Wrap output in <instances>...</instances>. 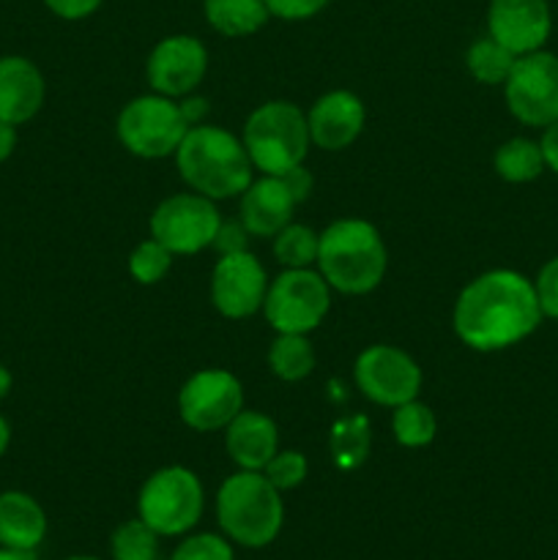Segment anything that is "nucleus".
Returning a JSON list of instances; mask_svg holds the SVG:
<instances>
[{
	"mask_svg": "<svg viewBox=\"0 0 558 560\" xmlns=\"http://www.w3.org/2000/svg\"><path fill=\"white\" fill-rule=\"evenodd\" d=\"M224 448L241 470H263L279 452L277 421L257 410H241L224 427Z\"/></svg>",
	"mask_w": 558,
	"mask_h": 560,
	"instance_id": "nucleus-19",
	"label": "nucleus"
},
{
	"mask_svg": "<svg viewBox=\"0 0 558 560\" xmlns=\"http://www.w3.org/2000/svg\"><path fill=\"white\" fill-rule=\"evenodd\" d=\"M306 470H310V465H306L304 454L277 452L271 459H268V465L260 470V474L266 476L279 492H288V490H295V487L306 479Z\"/></svg>",
	"mask_w": 558,
	"mask_h": 560,
	"instance_id": "nucleus-30",
	"label": "nucleus"
},
{
	"mask_svg": "<svg viewBox=\"0 0 558 560\" xmlns=\"http://www.w3.org/2000/svg\"><path fill=\"white\" fill-rule=\"evenodd\" d=\"M181 109H184V118L189 120V126H200L202 115H206V98L200 96H191L186 102H181Z\"/></svg>",
	"mask_w": 558,
	"mask_h": 560,
	"instance_id": "nucleus-38",
	"label": "nucleus"
},
{
	"mask_svg": "<svg viewBox=\"0 0 558 560\" xmlns=\"http://www.w3.org/2000/svg\"><path fill=\"white\" fill-rule=\"evenodd\" d=\"M539 145H542V156H545L547 170H553V173L558 175V120L556 124L545 126V135H542Z\"/></svg>",
	"mask_w": 558,
	"mask_h": 560,
	"instance_id": "nucleus-37",
	"label": "nucleus"
},
{
	"mask_svg": "<svg viewBox=\"0 0 558 560\" xmlns=\"http://www.w3.org/2000/svg\"><path fill=\"white\" fill-rule=\"evenodd\" d=\"M202 11L208 25L228 38L252 36L271 20L266 0H206Z\"/></svg>",
	"mask_w": 558,
	"mask_h": 560,
	"instance_id": "nucleus-21",
	"label": "nucleus"
},
{
	"mask_svg": "<svg viewBox=\"0 0 558 560\" xmlns=\"http://www.w3.org/2000/svg\"><path fill=\"white\" fill-rule=\"evenodd\" d=\"M507 107L520 124L545 126L558 120V55L536 49L520 55L512 66V74L503 82Z\"/></svg>",
	"mask_w": 558,
	"mask_h": 560,
	"instance_id": "nucleus-9",
	"label": "nucleus"
},
{
	"mask_svg": "<svg viewBox=\"0 0 558 560\" xmlns=\"http://www.w3.org/2000/svg\"><path fill=\"white\" fill-rule=\"evenodd\" d=\"M364 102L350 91L326 93L306 113L310 140L323 151H345V148H350L364 131Z\"/></svg>",
	"mask_w": 558,
	"mask_h": 560,
	"instance_id": "nucleus-16",
	"label": "nucleus"
},
{
	"mask_svg": "<svg viewBox=\"0 0 558 560\" xmlns=\"http://www.w3.org/2000/svg\"><path fill=\"white\" fill-rule=\"evenodd\" d=\"M244 410V388L228 370H200L181 386L178 413L189 430H224Z\"/></svg>",
	"mask_w": 558,
	"mask_h": 560,
	"instance_id": "nucleus-11",
	"label": "nucleus"
},
{
	"mask_svg": "<svg viewBox=\"0 0 558 560\" xmlns=\"http://www.w3.org/2000/svg\"><path fill=\"white\" fill-rule=\"evenodd\" d=\"M268 293L266 268L249 252L222 255L211 273V301L230 320H246L263 310Z\"/></svg>",
	"mask_w": 558,
	"mask_h": 560,
	"instance_id": "nucleus-13",
	"label": "nucleus"
},
{
	"mask_svg": "<svg viewBox=\"0 0 558 560\" xmlns=\"http://www.w3.org/2000/svg\"><path fill=\"white\" fill-rule=\"evenodd\" d=\"M181 178L208 200L241 197L255 180V167L244 142L222 126H191L175 151Z\"/></svg>",
	"mask_w": 558,
	"mask_h": 560,
	"instance_id": "nucleus-2",
	"label": "nucleus"
},
{
	"mask_svg": "<svg viewBox=\"0 0 558 560\" xmlns=\"http://www.w3.org/2000/svg\"><path fill=\"white\" fill-rule=\"evenodd\" d=\"M268 366L279 381H304L315 370V348L306 334H277L268 350Z\"/></svg>",
	"mask_w": 558,
	"mask_h": 560,
	"instance_id": "nucleus-23",
	"label": "nucleus"
},
{
	"mask_svg": "<svg viewBox=\"0 0 558 560\" xmlns=\"http://www.w3.org/2000/svg\"><path fill=\"white\" fill-rule=\"evenodd\" d=\"M217 206L197 191H181L167 197L151 213V238L167 246L173 255H197V252L213 246L219 233Z\"/></svg>",
	"mask_w": 558,
	"mask_h": 560,
	"instance_id": "nucleus-10",
	"label": "nucleus"
},
{
	"mask_svg": "<svg viewBox=\"0 0 558 560\" xmlns=\"http://www.w3.org/2000/svg\"><path fill=\"white\" fill-rule=\"evenodd\" d=\"M47 536V514L27 492H0V547L36 550Z\"/></svg>",
	"mask_w": 558,
	"mask_h": 560,
	"instance_id": "nucleus-20",
	"label": "nucleus"
},
{
	"mask_svg": "<svg viewBox=\"0 0 558 560\" xmlns=\"http://www.w3.org/2000/svg\"><path fill=\"white\" fill-rule=\"evenodd\" d=\"M66 560H102V558H93V556H74V558H66Z\"/></svg>",
	"mask_w": 558,
	"mask_h": 560,
	"instance_id": "nucleus-43",
	"label": "nucleus"
},
{
	"mask_svg": "<svg viewBox=\"0 0 558 560\" xmlns=\"http://www.w3.org/2000/svg\"><path fill=\"white\" fill-rule=\"evenodd\" d=\"M315 262L328 288L345 295H364L386 277L388 252L375 224L339 219L321 233Z\"/></svg>",
	"mask_w": 558,
	"mask_h": 560,
	"instance_id": "nucleus-3",
	"label": "nucleus"
},
{
	"mask_svg": "<svg viewBox=\"0 0 558 560\" xmlns=\"http://www.w3.org/2000/svg\"><path fill=\"white\" fill-rule=\"evenodd\" d=\"M189 129L191 126L184 118L181 104H175L170 96H162V93L131 98L120 109L118 124H115L120 145L140 159L175 156Z\"/></svg>",
	"mask_w": 558,
	"mask_h": 560,
	"instance_id": "nucleus-7",
	"label": "nucleus"
},
{
	"mask_svg": "<svg viewBox=\"0 0 558 560\" xmlns=\"http://www.w3.org/2000/svg\"><path fill=\"white\" fill-rule=\"evenodd\" d=\"M249 244V230L241 222H222L219 224V233L213 238V246H217L219 257L222 255H235V252H249L246 249Z\"/></svg>",
	"mask_w": 558,
	"mask_h": 560,
	"instance_id": "nucleus-34",
	"label": "nucleus"
},
{
	"mask_svg": "<svg viewBox=\"0 0 558 560\" xmlns=\"http://www.w3.org/2000/svg\"><path fill=\"white\" fill-rule=\"evenodd\" d=\"M359 392L383 408H397L419 397L421 370L410 353L394 345H372L361 350L353 364Z\"/></svg>",
	"mask_w": 558,
	"mask_h": 560,
	"instance_id": "nucleus-12",
	"label": "nucleus"
},
{
	"mask_svg": "<svg viewBox=\"0 0 558 560\" xmlns=\"http://www.w3.org/2000/svg\"><path fill=\"white\" fill-rule=\"evenodd\" d=\"M518 55L509 52L503 44H498L492 36L476 38L465 52V66L468 74L481 85H503L507 77L512 74V66Z\"/></svg>",
	"mask_w": 558,
	"mask_h": 560,
	"instance_id": "nucleus-25",
	"label": "nucleus"
},
{
	"mask_svg": "<svg viewBox=\"0 0 558 560\" xmlns=\"http://www.w3.org/2000/svg\"><path fill=\"white\" fill-rule=\"evenodd\" d=\"M44 77L33 60L22 55L0 58V120L11 126L36 118L44 104Z\"/></svg>",
	"mask_w": 558,
	"mask_h": 560,
	"instance_id": "nucleus-18",
	"label": "nucleus"
},
{
	"mask_svg": "<svg viewBox=\"0 0 558 560\" xmlns=\"http://www.w3.org/2000/svg\"><path fill=\"white\" fill-rule=\"evenodd\" d=\"M170 266H173V252L159 244L156 238H146L129 255V273L140 284L162 282L167 277Z\"/></svg>",
	"mask_w": 558,
	"mask_h": 560,
	"instance_id": "nucleus-29",
	"label": "nucleus"
},
{
	"mask_svg": "<svg viewBox=\"0 0 558 560\" xmlns=\"http://www.w3.org/2000/svg\"><path fill=\"white\" fill-rule=\"evenodd\" d=\"M0 560H38L33 550H11V547H0Z\"/></svg>",
	"mask_w": 558,
	"mask_h": 560,
	"instance_id": "nucleus-40",
	"label": "nucleus"
},
{
	"mask_svg": "<svg viewBox=\"0 0 558 560\" xmlns=\"http://www.w3.org/2000/svg\"><path fill=\"white\" fill-rule=\"evenodd\" d=\"M536 301H539L542 317L558 320V257L547 260L534 279Z\"/></svg>",
	"mask_w": 558,
	"mask_h": 560,
	"instance_id": "nucleus-32",
	"label": "nucleus"
},
{
	"mask_svg": "<svg viewBox=\"0 0 558 560\" xmlns=\"http://www.w3.org/2000/svg\"><path fill=\"white\" fill-rule=\"evenodd\" d=\"M170 560H235V552L224 536L195 534L175 547Z\"/></svg>",
	"mask_w": 558,
	"mask_h": 560,
	"instance_id": "nucleus-31",
	"label": "nucleus"
},
{
	"mask_svg": "<svg viewBox=\"0 0 558 560\" xmlns=\"http://www.w3.org/2000/svg\"><path fill=\"white\" fill-rule=\"evenodd\" d=\"M14 148H16V126L0 120V162H5V159L11 156Z\"/></svg>",
	"mask_w": 558,
	"mask_h": 560,
	"instance_id": "nucleus-39",
	"label": "nucleus"
},
{
	"mask_svg": "<svg viewBox=\"0 0 558 560\" xmlns=\"http://www.w3.org/2000/svg\"><path fill=\"white\" fill-rule=\"evenodd\" d=\"M332 310V288L321 271L284 268L268 282L263 315L277 334H310L326 320Z\"/></svg>",
	"mask_w": 558,
	"mask_h": 560,
	"instance_id": "nucleus-8",
	"label": "nucleus"
},
{
	"mask_svg": "<svg viewBox=\"0 0 558 560\" xmlns=\"http://www.w3.org/2000/svg\"><path fill=\"white\" fill-rule=\"evenodd\" d=\"M44 3H47V9L53 11L55 16L74 22L91 16L93 11L102 5V0H44Z\"/></svg>",
	"mask_w": 558,
	"mask_h": 560,
	"instance_id": "nucleus-35",
	"label": "nucleus"
},
{
	"mask_svg": "<svg viewBox=\"0 0 558 560\" xmlns=\"http://www.w3.org/2000/svg\"><path fill=\"white\" fill-rule=\"evenodd\" d=\"M9 392H11V372L5 370V364H0V402L9 397Z\"/></svg>",
	"mask_w": 558,
	"mask_h": 560,
	"instance_id": "nucleus-42",
	"label": "nucleus"
},
{
	"mask_svg": "<svg viewBox=\"0 0 558 560\" xmlns=\"http://www.w3.org/2000/svg\"><path fill=\"white\" fill-rule=\"evenodd\" d=\"M241 142L252 167L263 175H284L304 164L312 140L301 107L293 102H266L246 118Z\"/></svg>",
	"mask_w": 558,
	"mask_h": 560,
	"instance_id": "nucleus-5",
	"label": "nucleus"
},
{
	"mask_svg": "<svg viewBox=\"0 0 558 560\" xmlns=\"http://www.w3.org/2000/svg\"><path fill=\"white\" fill-rule=\"evenodd\" d=\"M553 31V14L547 0H490L487 9V36L520 55L545 47Z\"/></svg>",
	"mask_w": 558,
	"mask_h": 560,
	"instance_id": "nucleus-15",
	"label": "nucleus"
},
{
	"mask_svg": "<svg viewBox=\"0 0 558 560\" xmlns=\"http://www.w3.org/2000/svg\"><path fill=\"white\" fill-rule=\"evenodd\" d=\"M282 178L288 180V186H290V191H293V195H295V200L304 202L306 197H310L312 175H310V170H304V164H299V167H293V170H290V173H284Z\"/></svg>",
	"mask_w": 558,
	"mask_h": 560,
	"instance_id": "nucleus-36",
	"label": "nucleus"
},
{
	"mask_svg": "<svg viewBox=\"0 0 558 560\" xmlns=\"http://www.w3.org/2000/svg\"><path fill=\"white\" fill-rule=\"evenodd\" d=\"M208 71V49L195 36H167L148 58V82L153 93L181 98L195 93Z\"/></svg>",
	"mask_w": 558,
	"mask_h": 560,
	"instance_id": "nucleus-14",
	"label": "nucleus"
},
{
	"mask_svg": "<svg viewBox=\"0 0 558 560\" xmlns=\"http://www.w3.org/2000/svg\"><path fill=\"white\" fill-rule=\"evenodd\" d=\"M9 443H11V427H9V421H5L3 416H0V457H3V454H5Z\"/></svg>",
	"mask_w": 558,
	"mask_h": 560,
	"instance_id": "nucleus-41",
	"label": "nucleus"
},
{
	"mask_svg": "<svg viewBox=\"0 0 558 560\" xmlns=\"http://www.w3.org/2000/svg\"><path fill=\"white\" fill-rule=\"evenodd\" d=\"M295 195L282 175H260L241 195V224L257 238H274L293 219Z\"/></svg>",
	"mask_w": 558,
	"mask_h": 560,
	"instance_id": "nucleus-17",
	"label": "nucleus"
},
{
	"mask_svg": "<svg viewBox=\"0 0 558 560\" xmlns=\"http://www.w3.org/2000/svg\"><path fill=\"white\" fill-rule=\"evenodd\" d=\"M317 244H321V233L306 224L290 222L274 235V257L284 268H310L317 260Z\"/></svg>",
	"mask_w": 558,
	"mask_h": 560,
	"instance_id": "nucleus-27",
	"label": "nucleus"
},
{
	"mask_svg": "<svg viewBox=\"0 0 558 560\" xmlns=\"http://www.w3.org/2000/svg\"><path fill=\"white\" fill-rule=\"evenodd\" d=\"M492 167L509 184H531L545 173L547 164L539 142L528 140V137H512L503 145H498Z\"/></svg>",
	"mask_w": 558,
	"mask_h": 560,
	"instance_id": "nucleus-22",
	"label": "nucleus"
},
{
	"mask_svg": "<svg viewBox=\"0 0 558 560\" xmlns=\"http://www.w3.org/2000/svg\"><path fill=\"white\" fill-rule=\"evenodd\" d=\"M332 0H266L271 16H279L284 22H301L312 20L315 14H321Z\"/></svg>",
	"mask_w": 558,
	"mask_h": 560,
	"instance_id": "nucleus-33",
	"label": "nucleus"
},
{
	"mask_svg": "<svg viewBox=\"0 0 558 560\" xmlns=\"http://www.w3.org/2000/svg\"><path fill=\"white\" fill-rule=\"evenodd\" d=\"M332 459L339 470H356L370 457V421L367 416H348L332 427Z\"/></svg>",
	"mask_w": 558,
	"mask_h": 560,
	"instance_id": "nucleus-24",
	"label": "nucleus"
},
{
	"mask_svg": "<svg viewBox=\"0 0 558 560\" xmlns=\"http://www.w3.org/2000/svg\"><path fill=\"white\" fill-rule=\"evenodd\" d=\"M206 492L195 470L170 465L148 476L137 498V517L159 536H184L200 523Z\"/></svg>",
	"mask_w": 558,
	"mask_h": 560,
	"instance_id": "nucleus-6",
	"label": "nucleus"
},
{
	"mask_svg": "<svg viewBox=\"0 0 558 560\" xmlns=\"http://www.w3.org/2000/svg\"><path fill=\"white\" fill-rule=\"evenodd\" d=\"M392 432L397 438L399 446L405 448H421L427 443H432L438 432L435 413L427 408L419 399H410V402H403L394 408L392 416Z\"/></svg>",
	"mask_w": 558,
	"mask_h": 560,
	"instance_id": "nucleus-26",
	"label": "nucleus"
},
{
	"mask_svg": "<svg viewBox=\"0 0 558 560\" xmlns=\"http://www.w3.org/2000/svg\"><path fill=\"white\" fill-rule=\"evenodd\" d=\"M217 520L230 541L260 550L282 530V492L260 470H239L219 487Z\"/></svg>",
	"mask_w": 558,
	"mask_h": 560,
	"instance_id": "nucleus-4",
	"label": "nucleus"
},
{
	"mask_svg": "<svg viewBox=\"0 0 558 560\" xmlns=\"http://www.w3.org/2000/svg\"><path fill=\"white\" fill-rule=\"evenodd\" d=\"M109 550H113L115 560H156L159 534L148 528L140 517L126 520L115 528Z\"/></svg>",
	"mask_w": 558,
	"mask_h": 560,
	"instance_id": "nucleus-28",
	"label": "nucleus"
},
{
	"mask_svg": "<svg viewBox=\"0 0 558 560\" xmlns=\"http://www.w3.org/2000/svg\"><path fill=\"white\" fill-rule=\"evenodd\" d=\"M536 290L523 273L496 268L463 288L454 301V334L476 353H496L539 328Z\"/></svg>",
	"mask_w": 558,
	"mask_h": 560,
	"instance_id": "nucleus-1",
	"label": "nucleus"
}]
</instances>
